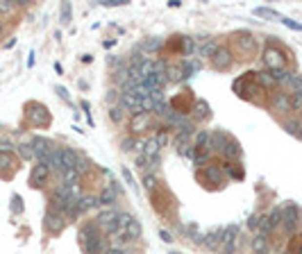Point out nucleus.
<instances>
[{"label":"nucleus","mask_w":302,"mask_h":254,"mask_svg":"<svg viewBox=\"0 0 302 254\" xmlns=\"http://www.w3.org/2000/svg\"><path fill=\"white\" fill-rule=\"evenodd\" d=\"M263 66L268 68V73L273 71H282L284 64H286V57H284V50L280 46H266L262 52Z\"/></svg>","instance_id":"obj_3"},{"label":"nucleus","mask_w":302,"mask_h":254,"mask_svg":"<svg viewBox=\"0 0 302 254\" xmlns=\"http://www.w3.org/2000/svg\"><path fill=\"white\" fill-rule=\"evenodd\" d=\"M66 170H82V159L73 148H61V173Z\"/></svg>","instance_id":"obj_14"},{"label":"nucleus","mask_w":302,"mask_h":254,"mask_svg":"<svg viewBox=\"0 0 302 254\" xmlns=\"http://www.w3.org/2000/svg\"><path fill=\"white\" fill-rule=\"evenodd\" d=\"M161 127V123H155V116L152 114H139V116H132L130 118V134L132 137H139L141 132H148V130H157Z\"/></svg>","instance_id":"obj_4"},{"label":"nucleus","mask_w":302,"mask_h":254,"mask_svg":"<svg viewBox=\"0 0 302 254\" xmlns=\"http://www.w3.org/2000/svg\"><path fill=\"white\" fill-rule=\"evenodd\" d=\"M298 138H302V123H300V130H298Z\"/></svg>","instance_id":"obj_46"},{"label":"nucleus","mask_w":302,"mask_h":254,"mask_svg":"<svg viewBox=\"0 0 302 254\" xmlns=\"http://www.w3.org/2000/svg\"><path fill=\"white\" fill-rule=\"evenodd\" d=\"M143 186H145V191H155V186H157V175L155 173H145L143 175Z\"/></svg>","instance_id":"obj_33"},{"label":"nucleus","mask_w":302,"mask_h":254,"mask_svg":"<svg viewBox=\"0 0 302 254\" xmlns=\"http://www.w3.org/2000/svg\"><path fill=\"white\" fill-rule=\"evenodd\" d=\"M221 48V43H218V39H204V43L200 46V57L202 59H207L209 57L211 59V55Z\"/></svg>","instance_id":"obj_23"},{"label":"nucleus","mask_w":302,"mask_h":254,"mask_svg":"<svg viewBox=\"0 0 302 254\" xmlns=\"http://www.w3.org/2000/svg\"><path fill=\"white\" fill-rule=\"evenodd\" d=\"M121 175L125 177V182L130 184L132 189H137V191H139V184L134 182V177H132V173H130V170H127V168H121Z\"/></svg>","instance_id":"obj_38"},{"label":"nucleus","mask_w":302,"mask_h":254,"mask_svg":"<svg viewBox=\"0 0 302 254\" xmlns=\"http://www.w3.org/2000/svg\"><path fill=\"white\" fill-rule=\"evenodd\" d=\"M180 64H182L184 78H191V75H196V73L200 71V68H202V64H200V59H182Z\"/></svg>","instance_id":"obj_22"},{"label":"nucleus","mask_w":302,"mask_h":254,"mask_svg":"<svg viewBox=\"0 0 302 254\" xmlns=\"http://www.w3.org/2000/svg\"><path fill=\"white\" fill-rule=\"evenodd\" d=\"M270 107H273V111H277V114H289L291 111V98L289 93L282 91H273L270 93Z\"/></svg>","instance_id":"obj_15"},{"label":"nucleus","mask_w":302,"mask_h":254,"mask_svg":"<svg viewBox=\"0 0 302 254\" xmlns=\"http://www.w3.org/2000/svg\"><path fill=\"white\" fill-rule=\"evenodd\" d=\"M164 46V41L159 39V37H152V39H148V41H143V50H148V52H152V50H159V48Z\"/></svg>","instance_id":"obj_31"},{"label":"nucleus","mask_w":302,"mask_h":254,"mask_svg":"<svg viewBox=\"0 0 302 254\" xmlns=\"http://www.w3.org/2000/svg\"><path fill=\"white\" fill-rule=\"evenodd\" d=\"M61 23H71V2H64L61 5Z\"/></svg>","instance_id":"obj_36"},{"label":"nucleus","mask_w":302,"mask_h":254,"mask_svg":"<svg viewBox=\"0 0 302 254\" xmlns=\"http://www.w3.org/2000/svg\"><path fill=\"white\" fill-rule=\"evenodd\" d=\"M137 141H139V137H125L123 141H121V150L123 152H132V150H137Z\"/></svg>","instance_id":"obj_30"},{"label":"nucleus","mask_w":302,"mask_h":254,"mask_svg":"<svg viewBox=\"0 0 302 254\" xmlns=\"http://www.w3.org/2000/svg\"><path fill=\"white\" fill-rule=\"evenodd\" d=\"M191 123H204L211 118V107L207 100H196L191 104Z\"/></svg>","instance_id":"obj_12"},{"label":"nucleus","mask_w":302,"mask_h":254,"mask_svg":"<svg viewBox=\"0 0 302 254\" xmlns=\"http://www.w3.org/2000/svg\"><path fill=\"white\" fill-rule=\"evenodd\" d=\"M252 12H255V16H262V19H277V20L282 19L280 12H275L273 7H255Z\"/></svg>","instance_id":"obj_28"},{"label":"nucleus","mask_w":302,"mask_h":254,"mask_svg":"<svg viewBox=\"0 0 302 254\" xmlns=\"http://www.w3.org/2000/svg\"><path fill=\"white\" fill-rule=\"evenodd\" d=\"M284 91L289 93V96H302V75L293 73L289 78V82L284 84Z\"/></svg>","instance_id":"obj_20"},{"label":"nucleus","mask_w":302,"mask_h":254,"mask_svg":"<svg viewBox=\"0 0 302 254\" xmlns=\"http://www.w3.org/2000/svg\"><path fill=\"white\" fill-rule=\"evenodd\" d=\"M80 241H82V248L86 254H107L109 250V243H107L102 229L96 225V220L84 222V227L80 229Z\"/></svg>","instance_id":"obj_1"},{"label":"nucleus","mask_w":302,"mask_h":254,"mask_svg":"<svg viewBox=\"0 0 302 254\" xmlns=\"http://www.w3.org/2000/svg\"><path fill=\"white\" fill-rule=\"evenodd\" d=\"M248 227L250 229H259V215H257V214H252L248 218Z\"/></svg>","instance_id":"obj_40"},{"label":"nucleus","mask_w":302,"mask_h":254,"mask_svg":"<svg viewBox=\"0 0 302 254\" xmlns=\"http://www.w3.org/2000/svg\"><path fill=\"white\" fill-rule=\"evenodd\" d=\"M0 34H2V20H0Z\"/></svg>","instance_id":"obj_47"},{"label":"nucleus","mask_w":302,"mask_h":254,"mask_svg":"<svg viewBox=\"0 0 302 254\" xmlns=\"http://www.w3.org/2000/svg\"><path fill=\"white\" fill-rule=\"evenodd\" d=\"M300 218H302V214L296 204H286V207L282 209V225H284V232H286L289 236H293L298 232Z\"/></svg>","instance_id":"obj_6"},{"label":"nucleus","mask_w":302,"mask_h":254,"mask_svg":"<svg viewBox=\"0 0 302 254\" xmlns=\"http://www.w3.org/2000/svg\"><path fill=\"white\" fill-rule=\"evenodd\" d=\"M96 202H98V207H105V209H112L114 204L119 202V193H116V189H114L112 184H107L105 189L100 191V195L96 197Z\"/></svg>","instance_id":"obj_17"},{"label":"nucleus","mask_w":302,"mask_h":254,"mask_svg":"<svg viewBox=\"0 0 302 254\" xmlns=\"http://www.w3.org/2000/svg\"><path fill=\"white\" fill-rule=\"evenodd\" d=\"M9 163H12V156L7 155V152H0V170H2V168H7Z\"/></svg>","instance_id":"obj_39"},{"label":"nucleus","mask_w":302,"mask_h":254,"mask_svg":"<svg viewBox=\"0 0 302 254\" xmlns=\"http://www.w3.org/2000/svg\"><path fill=\"white\" fill-rule=\"evenodd\" d=\"M93 207H98V202H96V197H91V195H82L78 202H75L78 214H86V211H91Z\"/></svg>","instance_id":"obj_24"},{"label":"nucleus","mask_w":302,"mask_h":254,"mask_svg":"<svg viewBox=\"0 0 302 254\" xmlns=\"http://www.w3.org/2000/svg\"><path fill=\"white\" fill-rule=\"evenodd\" d=\"M252 252H255V254H270V241H268V236L257 234L255 238H252Z\"/></svg>","instance_id":"obj_21"},{"label":"nucleus","mask_w":302,"mask_h":254,"mask_svg":"<svg viewBox=\"0 0 302 254\" xmlns=\"http://www.w3.org/2000/svg\"><path fill=\"white\" fill-rule=\"evenodd\" d=\"M48 179H50V170H48V166H43V163H37L32 168V173H30V184H32L34 189H41V186H46Z\"/></svg>","instance_id":"obj_16"},{"label":"nucleus","mask_w":302,"mask_h":254,"mask_svg":"<svg viewBox=\"0 0 302 254\" xmlns=\"http://www.w3.org/2000/svg\"><path fill=\"white\" fill-rule=\"evenodd\" d=\"M159 236H161V241H164V243H173V241H175V238H173L166 229H159Z\"/></svg>","instance_id":"obj_43"},{"label":"nucleus","mask_w":302,"mask_h":254,"mask_svg":"<svg viewBox=\"0 0 302 254\" xmlns=\"http://www.w3.org/2000/svg\"><path fill=\"white\" fill-rule=\"evenodd\" d=\"M282 125H284V130L289 132V134H296V137H298V130H300V118H298V120H296V118H286Z\"/></svg>","instance_id":"obj_32"},{"label":"nucleus","mask_w":302,"mask_h":254,"mask_svg":"<svg viewBox=\"0 0 302 254\" xmlns=\"http://www.w3.org/2000/svg\"><path fill=\"white\" fill-rule=\"evenodd\" d=\"M184 234H186V238H189L191 243H196V245H202L204 243V234H200L198 225H189V227L184 229Z\"/></svg>","instance_id":"obj_25"},{"label":"nucleus","mask_w":302,"mask_h":254,"mask_svg":"<svg viewBox=\"0 0 302 254\" xmlns=\"http://www.w3.org/2000/svg\"><path fill=\"white\" fill-rule=\"evenodd\" d=\"M66 215L61 214V211H53V209H48V214H46V229L50 232V234H60L61 229L66 227Z\"/></svg>","instance_id":"obj_11"},{"label":"nucleus","mask_w":302,"mask_h":254,"mask_svg":"<svg viewBox=\"0 0 302 254\" xmlns=\"http://www.w3.org/2000/svg\"><path fill=\"white\" fill-rule=\"evenodd\" d=\"M105 7H119V5H127V0H102Z\"/></svg>","instance_id":"obj_41"},{"label":"nucleus","mask_w":302,"mask_h":254,"mask_svg":"<svg viewBox=\"0 0 302 254\" xmlns=\"http://www.w3.org/2000/svg\"><path fill=\"white\" fill-rule=\"evenodd\" d=\"M116 218H119V211L116 209H102L98 214V218H96V225H98L100 229H102V234L112 236L116 229H119V222H116Z\"/></svg>","instance_id":"obj_5"},{"label":"nucleus","mask_w":302,"mask_h":254,"mask_svg":"<svg viewBox=\"0 0 302 254\" xmlns=\"http://www.w3.org/2000/svg\"><path fill=\"white\" fill-rule=\"evenodd\" d=\"M109 118H112L114 125H121L125 120V109H121L119 104H112L109 107Z\"/></svg>","instance_id":"obj_29"},{"label":"nucleus","mask_w":302,"mask_h":254,"mask_svg":"<svg viewBox=\"0 0 302 254\" xmlns=\"http://www.w3.org/2000/svg\"><path fill=\"white\" fill-rule=\"evenodd\" d=\"M57 93H60V96H61V98L66 100V102H68V100H71V98H68V91H66L64 86H57Z\"/></svg>","instance_id":"obj_44"},{"label":"nucleus","mask_w":302,"mask_h":254,"mask_svg":"<svg viewBox=\"0 0 302 254\" xmlns=\"http://www.w3.org/2000/svg\"><path fill=\"white\" fill-rule=\"evenodd\" d=\"M234 66V59H232V52L230 48H225L221 46L214 55H211V68L214 71H221V73H227Z\"/></svg>","instance_id":"obj_10"},{"label":"nucleus","mask_w":302,"mask_h":254,"mask_svg":"<svg viewBox=\"0 0 302 254\" xmlns=\"http://www.w3.org/2000/svg\"><path fill=\"white\" fill-rule=\"evenodd\" d=\"M19 152H20V156H23V159H27V161H30V159H34V152H32V145H30V143L19 145Z\"/></svg>","instance_id":"obj_35"},{"label":"nucleus","mask_w":302,"mask_h":254,"mask_svg":"<svg viewBox=\"0 0 302 254\" xmlns=\"http://www.w3.org/2000/svg\"><path fill=\"white\" fill-rule=\"evenodd\" d=\"M30 145H32L34 159H39V163L48 166V161H50V152H53L55 145L50 143L48 138H43V137H34L32 141H30Z\"/></svg>","instance_id":"obj_9"},{"label":"nucleus","mask_w":302,"mask_h":254,"mask_svg":"<svg viewBox=\"0 0 302 254\" xmlns=\"http://www.w3.org/2000/svg\"><path fill=\"white\" fill-rule=\"evenodd\" d=\"M116 222H119V229L123 232L125 241H139L141 238V222L134 218V215L130 214V211H119V218H116Z\"/></svg>","instance_id":"obj_2"},{"label":"nucleus","mask_w":302,"mask_h":254,"mask_svg":"<svg viewBox=\"0 0 302 254\" xmlns=\"http://www.w3.org/2000/svg\"><path fill=\"white\" fill-rule=\"evenodd\" d=\"M221 238H223V227H216L214 232H209V234H204V248H209L216 252L218 245H221Z\"/></svg>","instance_id":"obj_19"},{"label":"nucleus","mask_w":302,"mask_h":254,"mask_svg":"<svg viewBox=\"0 0 302 254\" xmlns=\"http://www.w3.org/2000/svg\"><path fill=\"white\" fill-rule=\"evenodd\" d=\"M293 68H282V71H273L270 73V75H273V79H275V84H286V82H289V78L291 75H293Z\"/></svg>","instance_id":"obj_27"},{"label":"nucleus","mask_w":302,"mask_h":254,"mask_svg":"<svg viewBox=\"0 0 302 254\" xmlns=\"http://www.w3.org/2000/svg\"><path fill=\"white\" fill-rule=\"evenodd\" d=\"M171 254H182V252H171Z\"/></svg>","instance_id":"obj_49"},{"label":"nucleus","mask_w":302,"mask_h":254,"mask_svg":"<svg viewBox=\"0 0 302 254\" xmlns=\"http://www.w3.org/2000/svg\"><path fill=\"white\" fill-rule=\"evenodd\" d=\"M166 75H168V82H184V71H182V64L178 66H168L166 68Z\"/></svg>","instance_id":"obj_26"},{"label":"nucleus","mask_w":302,"mask_h":254,"mask_svg":"<svg viewBox=\"0 0 302 254\" xmlns=\"http://www.w3.org/2000/svg\"><path fill=\"white\" fill-rule=\"evenodd\" d=\"M237 241H239V227L237 225L225 227L223 229V238H221V245H218L216 252L218 254H234L237 252Z\"/></svg>","instance_id":"obj_8"},{"label":"nucleus","mask_w":302,"mask_h":254,"mask_svg":"<svg viewBox=\"0 0 302 254\" xmlns=\"http://www.w3.org/2000/svg\"><path fill=\"white\" fill-rule=\"evenodd\" d=\"M221 152H223L225 156H230V161H239V159H241V155H243L241 148H239V143L232 137H227V141H225V145L221 148Z\"/></svg>","instance_id":"obj_18"},{"label":"nucleus","mask_w":302,"mask_h":254,"mask_svg":"<svg viewBox=\"0 0 302 254\" xmlns=\"http://www.w3.org/2000/svg\"><path fill=\"white\" fill-rule=\"evenodd\" d=\"M300 123H302V111H300Z\"/></svg>","instance_id":"obj_48"},{"label":"nucleus","mask_w":302,"mask_h":254,"mask_svg":"<svg viewBox=\"0 0 302 254\" xmlns=\"http://www.w3.org/2000/svg\"><path fill=\"white\" fill-rule=\"evenodd\" d=\"M14 5L12 2H5V0H0V14H7V12H12Z\"/></svg>","instance_id":"obj_42"},{"label":"nucleus","mask_w":302,"mask_h":254,"mask_svg":"<svg viewBox=\"0 0 302 254\" xmlns=\"http://www.w3.org/2000/svg\"><path fill=\"white\" fill-rule=\"evenodd\" d=\"M280 225H282V209H273L270 214L259 215V234L270 236Z\"/></svg>","instance_id":"obj_7"},{"label":"nucleus","mask_w":302,"mask_h":254,"mask_svg":"<svg viewBox=\"0 0 302 254\" xmlns=\"http://www.w3.org/2000/svg\"><path fill=\"white\" fill-rule=\"evenodd\" d=\"M280 23H284V25L289 27V30H293V32H302V23H296L293 19H286V16H282V19H280Z\"/></svg>","instance_id":"obj_34"},{"label":"nucleus","mask_w":302,"mask_h":254,"mask_svg":"<svg viewBox=\"0 0 302 254\" xmlns=\"http://www.w3.org/2000/svg\"><path fill=\"white\" fill-rule=\"evenodd\" d=\"M30 109H27V118H30V123L32 125H48L50 123V114L46 111V107L39 102H30L27 104Z\"/></svg>","instance_id":"obj_13"},{"label":"nucleus","mask_w":302,"mask_h":254,"mask_svg":"<svg viewBox=\"0 0 302 254\" xmlns=\"http://www.w3.org/2000/svg\"><path fill=\"white\" fill-rule=\"evenodd\" d=\"M180 5H182L180 0H168V7H180Z\"/></svg>","instance_id":"obj_45"},{"label":"nucleus","mask_w":302,"mask_h":254,"mask_svg":"<svg viewBox=\"0 0 302 254\" xmlns=\"http://www.w3.org/2000/svg\"><path fill=\"white\" fill-rule=\"evenodd\" d=\"M291 98V111H302V96H289Z\"/></svg>","instance_id":"obj_37"}]
</instances>
